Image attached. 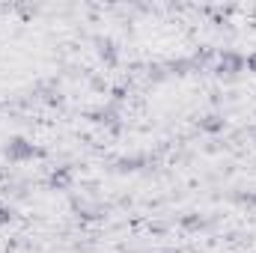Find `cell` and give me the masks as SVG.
I'll list each match as a JSON object with an SVG mask.
<instances>
[{
  "mask_svg": "<svg viewBox=\"0 0 256 253\" xmlns=\"http://www.w3.org/2000/svg\"><path fill=\"white\" fill-rule=\"evenodd\" d=\"M74 182V170L72 167H54L48 176V188L51 190H68Z\"/></svg>",
  "mask_w": 256,
  "mask_h": 253,
  "instance_id": "obj_4",
  "label": "cell"
},
{
  "mask_svg": "<svg viewBox=\"0 0 256 253\" xmlns=\"http://www.w3.org/2000/svg\"><path fill=\"white\" fill-rule=\"evenodd\" d=\"M146 164H149L146 155H126V158H120V161L114 164V170H116V173H137V170L146 167Z\"/></svg>",
  "mask_w": 256,
  "mask_h": 253,
  "instance_id": "obj_7",
  "label": "cell"
},
{
  "mask_svg": "<svg viewBox=\"0 0 256 253\" xmlns=\"http://www.w3.org/2000/svg\"><path fill=\"white\" fill-rule=\"evenodd\" d=\"M146 74H149V80H164L167 78V66H161V63L146 66Z\"/></svg>",
  "mask_w": 256,
  "mask_h": 253,
  "instance_id": "obj_10",
  "label": "cell"
},
{
  "mask_svg": "<svg viewBox=\"0 0 256 253\" xmlns=\"http://www.w3.org/2000/svg\"><path fill=\"white\" fill-rule=\"evenodd\" d=\"M12 220H15V208L6 206V202H0V226H9Z\"/></svg>",
  "mask_w": 256,
  "mask_h": 253,
  "instance_id": "obj_11",
  "label": "cell"
},
{
  "mask_svg": "<svg viewBox=\"0 0 256 253\" xmlns=\"http://www.w3.org/2000/svg\"><path fill=\"white\" fill-rule=\"evenodd\" d=\"M244 68H250V72L256 74V51L250 54V57H244Z\"/></svg>",
  "mask_w": 256,
  "mask_h": 253,
  "instance_id": "obj_14",
  "label": "cell"
},
{
  "mask_svg": "<svg viewBox=\"0 0 256 253\" xmlns=\"http://www.w3.org/2000/svg\"><path fill=\"white\" fill-rule=\"evenodd\" d=\"M167 253H179V250H167Z\"/></svg>",
  "mask_w": 256,
  "mask_h": 253,
  "instance_id": "obj_16",
  "label": "cell"
},
{
  "mask_svg": "<svg viewBox=\"0 0 256 253\" xmlns=\"http://www.w3.org/2000/svg\"><path fill=\"white\" fill-rule=\"evenodd\" d=\"M191 72H196V66H194L191 57H179V60H170L167 63V74H191Z\"/></svg>",
  "mask_w": 256,
  "mask_h": 253,
  "instance_id": "obj_8",
  "label": "cell"
},
{
  "mask_svg": "<svg viewBox=\"0 0 256 253\" xmlns=\"http://www.w3.org/2000/svg\"><path fill=\"white\" fill-rule=\"evenodd\" d=\"M250 137H254V140H256V126H254V128H250Z\"/></svg>",
  "mask_w": 256,
  "mask_h": 253,
  "instance_id": "obj_15",
  "label": "cell"
},
{
  "mask_svg": "<svg viewBox=\"0 0 256 253\" xmlns=\"http://www.w3.org/2000/svg\"><path fill=\"white\" fill-rule=\"evenodd\" d=\"M42 155H45V149L33 146L27 137H9V140H6V146H3V158H6L9 164H24V161L42 158Z\"/></svg>",
  "mask_w": 256,
  "mask_h": 253,
  "instance_id": "obj_1",
  "label": "cell"
},
{
  "mask_svg": "<svg viewBox=\"0 0 256 253\" xmlns=\"http://www.w3.org/2000/svg\"><path fill=\"white\" fill-rule=\"evenodd\" d=\"M96 51H98V60L104 66H114L120 63V48H116V42L110 39V36H96Z\"/></svg>",
  "mask_w": 256,
  "mask_h": 253,
  "instance_id": "obj_3",
  "label": "cell"
},
{
  "mask_svg": "<svg viewBox=\"0 0 256 253\" xmlns=\"http://www.w3.org/2000/svg\"><path fill=\"white\" fill-rule=\"evenodd\" d=\"M236 200H238V202H244V206H250V208H256V190H248V194H238Z\"/></svg>",
  "mask_w": 256,
  "mask_h": 253,
  "instance_id": "obj_12",
  "label": "cell"
},
{
  "mask_svg": "<svg viewBox=\"0 0 256 253\" xmlns=\"http://www.w3.org/2000/svg\"><path fill=\"white\" fill-rule=\"evenodd\" d=\"M196 128L206 131V134H220L226 128V120H224V114H206V116L196 120Z\"/></svg>",
  "mask_w": 256,
  "mask_h": 253,
  "instance_id": "obj_5",
  "label": "cell"
},
{
  "mask_svg": "<svg viewBox=\"0 0 256 253\" xmlns=\"http://www.w3.org/2000/svg\"><path fill=\"white\" fill-rule=\"evenodd\" d=\"M244 72V57L238 51H220L218 63H214V74L218 78H236Z\"/></svg>",
  "mask_w": 256,
  "mask_h": 253,
  "instance_id": "obj_2",
  "label": "cell"
},
{
  "mask_svg": "<svg viewBox=\"0 0 256 253\" xmlns=\"http://www.w3.org/2000/svg\"><path fill=\"white\" fill-rule=\"evenodd\" d=\"M110 96H114V104H120V102H126L128 90H126V86H114V90H110Z\"/></svg>",
  "mask_w": 256,
  "mask_h": 253,
  "instance_id": "obj_13",
  "label": "cell"
},
{
  "mask_svg": "<svg viewBox=\"0 0 256 253\" xmlns=\"http://www.w3.org/2000/svg\"><path fill=\"white\" fill-rule=\"evenodd\" d=\"M72 208H74L78 218H84V220H98V218H104V208H102V206H90L86 200H72Z\"/></svg>",
  "mask_w": 256,
  "mask_h": 253,
  "instance_id": "obj_6",
  "label": "cell"
},
{
  "mask_svg": "<svg viewBox=\"0 0 256 253\" xmlns=\"http://www.w3.org/2000/svg\"><path fill=\"white\" fill-rule=\"evenodd\" d=\"M179 226H182L185 232H196V230H206V226H208V220H206L202 214H196V212H191V214H182Z\"/></svg>",
  "mask_w": 256,
  "mask_h": 253,
  "instance_id": "obj_9",
  "label": "cell"
}]
</instances>
